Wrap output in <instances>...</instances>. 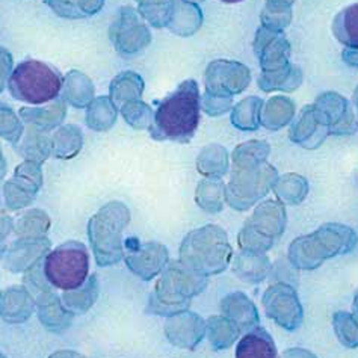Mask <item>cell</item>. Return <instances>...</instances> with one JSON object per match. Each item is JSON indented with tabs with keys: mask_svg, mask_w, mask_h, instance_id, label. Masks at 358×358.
Segmentation results:
<instances>
[{
	"mask_svg": "<svg viewBox=\"0 0 358 358\" xmlns=\"http://www.w3.org/2000/svg\"><path fill=\"white\" fill-rule=\"evenodd\" d=\"M8 87L14 99L29 105H43L59 96L64 79L49 64L31 59L17 65Z\"/></svg>",
	"mask_w": 358,
	"mask_h": 358,
	"instance_id": "cell-7",
	"label": "cell"
},
{
	"mask_svg": "<svg viewBox=\"0 0 358 358\" xmlns=\"http://www.w3.org/2000/svg\"><path fill=\"white\" fill-rule=\"evenodd\" d=\"M109 36L115 49L122 55H136L152 43V34L143 17L130 6L120 9L109 29Z\"/></svg>",
	"mask_w": 358,
	"mask_h": 358,
	"instance_id": "cell-12",
	"label": "cell"
},
{
	"mask_svg": "<svg viewBox=\"0 0 358 358\" xmlns=\"http://www.w3.org/2000/svg\"><path fill=\"white\" fill-rule=\"evenodd\" d=\"M207 282V277L196 274L178 260L168 262L156 281L148 310L153 315L168 317L180 313L189 308L192 298L203 294Z\"/></svg>",
	"mask_w": 358,
	"mask_h": 358,
	"instance_id": "cell-4",
	"label": "cell"
},
{
	"mask_svg": "<svg viewBox=\"0 0 358 358\" xmlns=\"http://www.w3.org/2000/svg\"><path fill=\"white\" fill-rule=\"evenodd\" d=\"M262 73H274L290 65L292 45L282 32L269 31L260 26L252 43Z\"/></svg>",
	"mask_w": 358,
	"mask_h": 358,
	"instance_id": "cell-15",
	"label": "cell"
},
{
	"mask_svg": "<svg viewBox=\"0 0 358 358\" xmlns=\"http://www.w3.org/2000/svg\"><path fill=\"white\" fill-rule=\"evenodd\" d=\"M124 260L127 268L136 277L150 281L166 268L169 254L162 243H141L136 238H129L124 242Z\"/></svg>",
	"mask_w": 358,
	"mask_h": 358,
	"instance_id": "cell-13",
	"label": "cell"
},
{
	"mask_svg": "<svg viewBox=\"0 0 358 358\" xmlns=\"http://www.w3.org/2000/svg\"><path fill=\"white\" fill-rule=\"evenodd\" d=\"M13 71V56L3 47H0V92L3 91L9 73Z\"/></svg>",
	"mask_w": 358,
	"mask_h": 358,
	"instance_id": "cell-50",
	"label": "cell"
},
{
	"mask_svg": "<svg viewBox=\"0 0 358 358\" xmlns=\"http://www.w3.org/2000/svg\"><path fill=\"white\" fill-rule=\"evenodd\" d=\"M82 144V131L78 126L61 127L52 136V155L58 159L76 157Z\"/></svg>",
	"mask_w": 358,
	"mask_h": 358,
	"instance_id": "cell-39",
	"label": "cell"
},
{
	"mask_svg": "<svg viewBox=\"0 0 358 358\" xmlns=\"http://www.w3.org/2000/svg\"><path fill=\"white\" fill-rule=\"evenodd\" d=\"M230 156L225 147L220 144L206 145L199 157H196V171L204 178L222 180V177L229 173Z\"/></svg>",
	"mask_w": 358,
	"mask_h": 358,
	"instance_id": "cell-27",
	"label": "cell"
},
{
	"mask_svg": "<svg viewBox=\"0 0 358 358\" xmlns=\"http://www.w3.org/2000/svg\"><path fill=\"white\" fill-rule=\"evenodd\" d=\"M20 153L27 160L40 165L52 155V138L47 136L43 130L29 127L23 144L20 145Z\"/></svg>",
	"mask_w": 358,
	"mask_h": 358,
	"instance_id": "cell-40",
	"label": "cell"
},
{
	"mask_svg": "<svg viewBox=\"0 0 358 358\" xmlns=\"http://www.w3.org/2000/svg\"><path fill=\"white\" fill-rule=\"evenodd\" d=\"M50 229V218L43 210L34 209L22 215L14 224V231L20 238H43Z\"/></svg>",
	"mask_w": 358,
	"mask_h": 358,
	"instance_id": "cell-44",
	"label": "cell"
},
{
	"mask_svg": "<svg viewBox=\"0 0 358 358\" xmlns=\"http://www.w3.org/2000/svg\"><path fill=\"white\" fill-rule=\"evenodd\" d=\"M271 147L266 141L252 139L233 150L231 168H252L266 162Z\"/></svg>",
	"mask_w": 358,
	"mask_h": 358,
	"instance_id": "cell-37",
	"label": "cell"
},
{
	"mask_svg": "<svg viewBox=\"0 0 358 358\" xmlns=\"http://www.w3.org/2000/svg\"><path fill=\"white\" fill-rule=\"evenodd\" d=\"M236 358H277V346L271 334L260 327L245 333L236 346Z\"/></svg>",
	"mask_w": 358,
	"mask_h": 358,
	"instance_id": "cell-24",
	"label": "cell"
},
{
	"mask_svg": "<svg viewBox=\"0 0 358 358\" xmlns=\"http://www.w3.org/2000/svg\"><path fill=\"white\" fill-rule=\"evenodd\" d=\"M99 298V280L97 275L90 277L79 289L65 292L62 296V304L67 310L74 313H85L96 304Z\"/></svg>",
	"mask_w": 358,
	"mask_h": 358,
	"instance_id": "cell-35",
	"label": "cell"
},
{
	"mask_svg": "<svg viewBox=\"0 0 358 358\" xmlns=\"http://www.w3.org/2000/svg\"><path fill=\"white\" fill-rule=\"evenodd\" d=\"M0 358H6V357H5V355H2V354H0Z\"/></svg>",
	"mask_w": 358,
	"mask_h": 358,
	"instance_id": "cell-59",
	"label": "cell"
},
{
	"mask_svg": "<svg viewBox=\"0 0 358 358\" xmlns=\"http://www.w3.org/2000/svg\"><path fill=\"white\" fill-rule=\"evenodd\" d=\"M0 295H2V294H0Z\"/></svg>",
	"mask_w": 358,
	"mask_h": 358,
	"instance_id": "cell-60",
	"label": "cell"
},
{
	"mask_svg": "<svg viewBox=\"0 0 358 358\" xmlns=\"http://www.w3.org/2000/svg\"><path fill=\"white\" fill-rule=\"evenodd\" d=\"M277 178V168L268 162L252 168H231L225 185V204L238 212L248 210L272 191Z\"/></svg>",
	"mask_w": 358,
	"mask_h": 358,
	"instance_id": "cell-8",
	"label": "cell"
},
{
	"mask_svg": "<svg viewBox=\"0 0 358 358\" xmlns=\"http://www.w3.org/2000/svg\"><path fill=\"white\" fill-rule=\"evenodd\" d=\"M241 329L224 315H215L206 320V336L215 351L229 350L238 342Z\"/></svg>",
	"mask_w": 358,
	"mask_h": 358,
	"instance_id": "cell-29",
	"label": "cell"
},
{
	"mask_svg": "<svg viewBox=\"0 0 358 358\" xmlns=\"http://www.w3.org/2000/svg\"><path fill=\"white\" fill-rule=\"evenodd\" d=\"M201 120V96L199 83L185 80L178 88L159 101L150 126V135L156 141H173L186 144L194 138Z\"/></svg>",
	"mask_w": 358,
	"mask_h": 358,
	"instance_id": "cell-1",
	"label": "cell"
},
{
	"mask_svg": "<svg viewBox=\"0 0 358 358\" xmlns=\"http://www.w3.org/2000/svg\"><path fill=\"white\" fill-rule=\"evenodd\" d=\"M342 58L348 65H351V67H358V50L345 49L342 53Z\"/></svg>",
	"mask_w": 358,
	"mask_h": 358,
	"instance_id": "cell-53",
	"label": "cell"
},
{
	"mask_svg": "<svg viewBox=\"0 0 358 358\" xmlns=\"http://www.w3.org/2000/svg\"><path fill=\"white\" fill-rule=\"evenodd\" d=\"M23 135V126L14 110L8 105L0 103V136L8 139L9 143L17 144Z\"/></svg>",
	"mask_w": 358,
	"mask_h": 358,
	"instance_id": "cell-48",
	"label": "cell"
},
{
	"mask_svg": "<svg viewBox=\"0 0 358 358\" xmlns=\"http://www.w3.org/2000/svg\"><path fill=\"white\" fill-rule=\"evenodd\" d=\"M117 106L109 97H99L94 100L87 112L88 126L96 131H106L117 121Z\"/></svg>",
	"mask_w": 358,
	"mask_h": 358,
	"instance_id": "cell-42",
	"label": "cell"
},
{
	"mask_svg": "<svg viewBox=\"0 0 358 358\" xmlns=\"http://www.w3.org/2000/svg\"><path fill=\"white\" fill-rule=\"evenodd\" d=\"M64 96L73 106L85 108L94 97L91 80L80 71H71L64 83Z\"/></svg>",
	"mask_w": 358,
	"mask_h": 358,
	"instance_id": "cell-41",
	"label": "cell"
},
{
	"mask_svg": "<svg viewBox=\"0 0 358 358\" xmlns=\"http://www.w3.org/2000/svg\"><path fill=\"white\" fill-rule=\"evenodd\" d=\"M296 106L292 99L286 96H274L263 103L260 110V126L271 131H278L294 121Z\"/></svg>",
	"mask_w": 358,
	"mask_h": 358,
	"instance_id": "cell-25",
	"label": "cell"
},
{
	"mask_svg": "<svg viewBox=\"0 0 358 358\" xmlns=\"http://www.w3.org/2000/svg\"><path fill=\"white\" fill-rule=\"evenodd\" d=\"M90 254L83 243L70 241L45 256L43 272L47 282L64 292L79 289L88 280Z\"/></svg>",
	"mask_w": 358,
	"mask_h": 358,
	"instance_id": "cell-9",
	"label": "cell"
},
{
	"mask_svg": "<svg viewBox=\"0 0 358 358\" xmlns=\"http://www.w3.org/2000/svg\"><path fill=\"white\" fill-rule=\"evenodd\" d=\"M334 333L343 346L355 350L358 348V317L354 313L337 312L333 316Z\"/></svg>",
	"mask_w": 358,
	"mask_h": 358,
	"instance_id": "cell-46",
	"label": "cell"
},
{
	"mask_svg": "<svg viewBox=\"0 0 358 358\" xmlns=\"http://www.w3.org/2000/svg\"><path fill=\"white\" fill-rule=\"evenodd\" d=\"M272 192L275 194L277 200L285 206H298L303 203L310 192V186L307 178L295 174L287 173L285 176H278Z\"/></svg>",
	"mask_w": 358,
	"mask_h": 358,
	"instance_id": "cell-28",
	"label": "cell"
},
{
	"mask_svg": "<svg viewBox=\"0 0 358 358\" xmlns=\"http://www.w3.org/2000/svg\"><path fill=\"white\" fill-rule=\"evenodd\" d=\"M221 2H224V3H239V2H243V0H221Z\"/></svg>",
	"mask_w": 358,
	"mask_h": 358,
	"instance_id": "cell-58",
	"label": "cell"
},
{
	"mask_svg": "<svg viewBox=\"0 0 358 358\" xmlns=\"http://www.w3.org/2000/svg\"><path fill=\"white\" fill-rule=\"evenodd\" d=\"M287 225L286 206L278 200H266L256 206L238 234L239 250L266 254L282 236Z\"/></svg>",
	"mask_w": 358,
	"mask_h": 358,
	"instance_id": "cell-6",
	"label": "cell"
},
{
	"mask_svg": "<svg viewBox=\"0 0 358 358\" xmlns=\"http://www.w3.org/2000/svg\"><path fill=\"white\" fill-rule=\"evenodd\" d=\"M43 185V173L38 164L26 160L18 165L13 178L5 185V201L11 210H20L29 206L38 195Z\"/></svg>",
	"mask_w": 358,
	"mask_h": 358,
	"instance_id": "cell-14",
	"label": "cell"
},
{
	"mask_svg": "<svg viewBox=\"0 0 358 358\" xmlns=\"http://www.w3.org/2000/svg\"><path fill=\"white\" fill-rule=\"evenodd\" d=\"M53 11L65 18H85L97 14L105 0H47Z\"/></svg>",
	"mask_w": 358,
	"mask_h": 358,
	"instance_id": "cell-43",
	"label": "cell"
},
{
	"mask_svg": "<svg viewBox=\"0 0 358 358\" xmlns=\"http://www.w3.org/2000/svg\"><path fill=\"white\" fill-rule=\"evenodd\" d=\"M45 252H50V242L43 238H22L9 250L5 251L3 266L11 272H23L29 271L45 256Z\"/></svg>",
	"mask_w": 358,
	"mask_h": 358,
	"instance_id": "cell-19",
	"label": "cell"
},
{
	"mask_svg": "<svg viewBox=\"0 0 358 358\" xmlns=\"http://www.w3.org/2000/svg\"><path fill=\"white\" fill-rule=\"evenodd\" d=\"M165 336L174 346L180 350L194 351L206 336V320L189 308L166 319Z\"/></svg>",
	"mask_w": 358,
	"mask_h": 358,
	"instance_id": "cell-17",
	"label": "cell"
},
{
	"mask_svg": "<svg viewBox=\"0 0 358 358\" xmlns=\"http://www.w3.org/2000/svg\"><path fill=\"white\" fill-rule=\"evenodd\" d=\"M233 108V99H218L203 94L201 96V109L210 117H221L227 114Z\"/></svg>",
	"mask_w": 358,
	"mask_h": 358,
	"instance_id": "cell-49",
	"label": "cell"
},
{
	"mask_svg": "<svg viewBox=\"0 0 358 358\" xmlns=\"http://www.w3.org/2000/svg\"><path fill=\"white\" fill-rule=\"evenodd\" d=\"M109 92V99L114 101L117 108H121L127 101L141 100L144 92V80L134 71H124L112 80Z\"/></svg>",
	"mask_w": 358,
	"mask_h": 358,
	"instance_id": "cell-32",
	"label": "cell"
},
{
	"mask_svg": "<svg viewBox=\"0 0 358 358\" xmlns=\"http://www.w3.org/2000/svg\"><path fill=\"white\" fill-rule=\"evenodd\" d=\"M222 315L238 325L241 331H250L260 325V316L256 304L243 294V292H231L221 301Z\"/></svg>",
	"mask_w": 358,
	"mask_h": 358,
	"instance_id": "cell-20",
	"label": "cell"
},
{
	"mask_svg": "<svg viewBox=\"0 0 358 358\" xmlns=\"http://www.w3.org/2000/svg\"><path fill=\"white\" fill-rule=\"evenodd\" d=\"M196 206L207 213H220L225 207V183L222 180L204 178L195 189Z\"/></svg>",
	"mask_w": 358,
	"mask_h": 358,
	"instance_id": "cell-34",
	"label": "cell"
},
{
	"mask_svg": "<svg viewBox=\"0 0 358 358\" xmlns=\"http://www.w3.org/2000/svg\"><path fill=\"white\" fill-rule=\"evenodd\" d=\"M139 15L153 27H166L173 14L174 0H138Z\"/></svg>",
	"mask_w": 358,
	"mask_h": 358,
	"instance_id": "cell-45",
	"label": "cell"
},
{
	"mask_svg": "<svg viewBox=\"0 0 358 358\" xmlns=\"http://www.w3.org/2000/svg\"><path fill=\"white\" fill-rule=\"evenodd\" d=\"M357 242L358 236L354 229L343 224L327 222L313 233L292 241L287 259L296 269L313 271L329 259L350 254Z\"/></svg>",
	"mask_w": 358,
	"mask_h": 358,
	"instance_id": "cell-2",
	"label": "cell"
},
{
	"mask_svg": "<svg viewBox=\"0 0 358 358\" xmlns=\"http://www.w3.org/2000/svg\"><path fill=\"white\" fill-rule=\"evenodd\" d=\"M11 230H14L13 220L6 215H0V242H3L8 238V234L11 233Z\"/></svg>",
	"mask_w": 358,
	"mask_h": 358,
	"instance_id": "cell-51",
	"label": "cell"
},
{
	"mask_svg": "<svg viewBox=\"0 0 358 358\" xmlns=\"http://www.w3.org/2000/svg\"><path fill=\"white\" fill-rule=\"evenodd\" d=\"M129 222V207L120 201L103 206L90 220L88 238L99 266H114L124 257L122 233Z\"/></svg>",
	"mask_w": 358,
	"mask_h": 358,
	"instance_id": "cell-5",
	"label": "cell"
},
{
	"mask_svg": "<svg viewBox=\"0 0 358 358\" xmlns=\"http://www.w3.org/2000/svg\"><path fill=\"white\" fill-rule=\"evenodd\" d=\"M36 307H38L40 320L50 331H64L70 327L73 313L62 304L61 298L52 292H41L36 299Z\"/></svg>",
	"mask_w": 358,
	"mask_h": 358,
	"instance_id": "cell-21",
	"label": "cell"
},
{
	"mask_svg": "<svg viewBox=\"0 0 358 358\" xmlns=\"http://www.w3.org/2000/svg\"><path fill=\"white\" fill-rule=\"evenodd\" d=\"M333 35L346 49L358 50V3L346 6L334 17Z\"/></svg>",
	"mask_w": 358,
	"mask_h": 358,
	"instance_id": "cell-33",
	"label": "cell"
},
{
	"mask_svg": "<svg viewBox=\"0 0 358 358\" xmlns=\"http://www.w3.org/2000/svg\"><path fill=\"white\" fill-rule=\"evenodd\" d=\"M354 103H355V108H357V117H355V120H357V127H358V88L354 92Z\"/></svg>",
	"mask_w": 358,
	"mask_h": 358,
	"instance_id": "cell-57",
	"label": "cell"
},
{
	"mask_svg": "<svg viewBox=\"0 0 358 358\" xmlns=\"http://www.w3.org/2000/svg\"><path fill=\"white\" fill-rule=\"evenodd\" d=\"M231 259L233 248L229 234L216 224L187 233L178 250V262L207 278L224 272Z\"/></svg>",
	"mask_w": 358,
	"mask_h": 358,
	"instance_id": "cell-3",
	"label": "cell"
},
{
	"mask_svg": "<svg viewBox=\"0 0 358 358\" xmlns=\"http://www.w3.org/2000/svg\"><path fill=\"white\" fill-rule=\"evenodd\" d=\"M352 313L358 317V290L355 292V296H354V303H352Z\"/></svg>",
	"mask_w": 358,
	"mask_h": 358,
	"instance_id": "cell-56",
	"label": "cell"
},
{
	"mask_svg": "<svg viewBox=\"0 0 358 358\" xmlns=\"http://www.w3.org/2000/svg\"><path fill=\"white\" fill-rule=\"evenodd\" d=\"M315 108L317 114L322 117L324 122L329 129V135L343 136L352 135L357 131V120L354 110L342 94L324 92L315 100Z\"/></svg>",
	"mask_w": 358,
	"mask_h": 358,
	"instance_id": "cell-16",
	"label": "cell"
},
{
	"mask_svg": "<svg viewBox=\"0 0 358 358\" xmlns=\"http://www.w3.org/2000/svg\"><path fill=\"white\" fill-rule=\"evenodd\" d=\"M262 306L265 315L287 331H295L303 325L304 308L296 289L287 282L271 285L262 296Z\"/></svg>",
	"mask_w": 358,
	"mask_h": 358,
	"instance_id": "cell-10",
	"label": "cell"
},
{
	"mask_svg": "<svg viewBox=\"0 0 358 358\" xmlns=\"http://www.w3.org/2000/svg\"><path fill=\"white\" fill-rule=\"evenodd\" d=\"M251 71L241 62L216 59L204 71V94L218 99H233L248 88Z\"/></svg>",
	"mask_w": 358,
	"mask_h": 358,
	"instance_id": "cell-11",
	"label": "cell"
},
{
	"mask_svg": "<svg viewBox=\"0 0 358 358\" xmlns=\"http://www.w3.org/2000/svg\"><path fill=\"white\" fill-rule=\"evenodd\" d=\"M49 358H87V357H83L82 354H78L74 351H58L52 354Z\"/></svg>",
	"mask_w": 358,
	"mask_h": 358,
	"instance_id": "cell-54",
	"label": "cell"
},
{
	"mask_svg": "<svg viewBox=\"0 0 358 358\" xmlns=\"http://www.w3.org/2000/svg\"><path fill=\"white\" fill-rule=\"evenodd\" d=\"M303 70L298 65L290 64L289 67L274 73H262L259 76V88L263 92H294L303 83Z\"/></svg>",
	"mask_w": 358,
	"mask_h": 358,
	"instance_id": "cell-30",
	"label": "cell"
},
{
	"mask_svg": "<svg viewBox=\"0 0 358 358\" xmlns=\"http://www.w3.org/2000/svg\"><path fill=\"white\" fill-rule=\"evenodd\" d=\"M295 0H266L260 13L262 26L269 31L282 32L292 22V5Z\"/></svg>",
	"mask_w": 358,
	"mask_h": 358,
	"instance_id": "cell-38",
	"label": "cell"
},
{
	"mask_svg": "<svg viewBox=\"0 0 358 358\" xmlns=\"http://www.w3.org/2000/svg\"><path fill=\"white\" fill-rule=\"evenodd\" d=\"M120 109H121L122 118H124L127 124L134 129L144 130V129H150V126H152L155 112L147 105V103L141 100H131L124 103Z\"/></svg>",
	"mask_w": 358,
	"mask_h": 358,
	"instance_id": "cell-47",
	"label": "cell"
},
{
	"mask_svg": "<svg viewBox=\"0 0 358 358\" xmlns=\"http://www.w3.org/2000/svg\"><path fill=\"white\" fill-rule=\"evenodd\" d=\"M260 97H247L231 108V124L242 131H256L260 127Z\"/></svg>",
	"mask_w": 358,
	"mask_h": 358,
	"instance_id": "cell-36",
	"label": "cell"
},
{
	"mask_svg": "<svg viewBox=\"0 0 358 358\" xmlns=\"http://www.w3.org/2000/svg\"><path fill=\"white\" fill-rule=\"evenodd\" d=\"M281 358H317V357L307 350H303V348H290V350H287L281 355Z\"/></svg>",
	"mask_w": 358,
	"mask_h": 358,
	"instance_id": "cell-52",
	"label": "cell"
},
{
	"mask_svg": "<svg viewBox=\"0 0 358 358\" xmlns=\"http://www.w3.org/2000/svg\"><path fill=\"white\" fill-rule=\"evenodd\" d=\"M203 26V13L196 3L174 0L168 29L178 36H191Z\"/></svg>",
	"mask_w": 358,
	"mask_h": 358,
	"instance_id": "cell-26",
	"label": "cell"
},
{
	"mask_svg": "<svg viewBox=\"0 0 358 358\" xmlns=\"http://www.w3.org/2000/svg\"><path fill=\"white\" fill-rule=\"evenodd\" d=\"M231 269L239 280L257 285L269 275L272 265L266 254L241 251L233 257Z\"/></svg>",
	"mask_w": 358,
	"mask_h": 358,
	"instance_id": "cell-23",
	"label": "cell"
},
{
	"mask_svg": "<svg viewBox=\"0 0 358 358\" xmlns=\"http://www.w3.org/2000/svg\"><path fill=\"white\" fill-rule=\"evenodd\" d=\"M34 299L23 287H11L0 295V316L6 322L22 324L34 313Z\"/></svg>",
	"mask_w": 358,
	"mask_h": 358,
	"instance_id": "cell-22",
	"label": "cell"
},
{
	"mask_svg": "<svg viewBox=\"0 0 358 358\" xmlns=\"http://www.w3.org/2000/svg\"><path fill=\"white\" fill-rule=\"evenodd\" d=\"M5 173H6V162H5V159H3L2 150H0V178H3Z\"/></svg>",
	"mask_w": 358,
	"mask_h": 358,
	"instance_id": "cell-55",
	"label": "cell"
},
{
	"mask_svg": "<svg viewBox=\"0 0 358 358\" xmlns=\"http://www.w3.org/2000/svg\"><path fill=\"white\" fill-rule=\"evenodd\" d=\"M327 136H329V129L322 117L317 114L315 105H307L301 109L298 118L294 120L289 130L292 143L307 150L319 148Z\"/></svg>",
	"mask_w": 358,
	"mask_h": 358,
	"instance_id": "cell-18",
	"label": "cell"
},
{
	"mask_svg": "<svg viewBox=\"0 0 358 358\" xmlns=\"http://www.w3.org/2000/svg\"><path fill=\"white\" fill-rule=\"evenodd\" d=\"M67 114V108L62 100H56L50 106L44 108H23L20 110L22 118L29 124L43 131H49L56 127Z\"/></svg>",
	"mask_w": 358,
	"mask_h": 358,
	"instance_id": "cell-31",
	"label": "cell"
}]
</instances>
